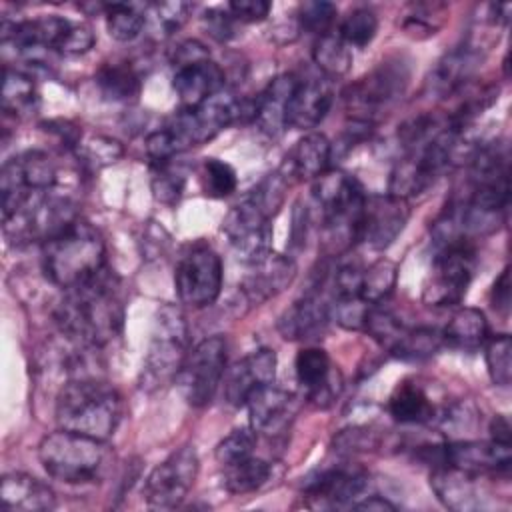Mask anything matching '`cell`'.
I'll use <instances>...</instances> for the list:
<instances>
[{
    "label": "cell",
    "mask_w": 512,
    "mask_h": 512,
    "mask_svg": "<svg viewBox=\"0 0 512 512\" xmlns=\"http://www.w3.org/2000/svg\"><path fill=\"white\" fill-rule=\"evenodd\" d=\"M118 280L104 266L90 280L64 290L54 310L60 334L78 348H102L124 324V306L116 292Z\"/></svg>",
    "instance_id": "6da1fadb"
},
{
    "label": "cell",
    "mask_w": 512,
    "mask_h": 512,
    "mask_svg": "<svg viewBox=\"0 0 512 512\" xmlns=\"http://www.w3.org/2000/svg\"><path fill=\"white\" fill-rule=\"evenodd\" d=\"M312 194L322 212V248L326 256H340L360 242L368 194L354 176L330 168L314 180Z\"/></svg>",
    "instance_id": "7a4b0ae2"
},
{
    "label": "cell",
    "mask_w": 512,
    "mask_h": 512,
    "mask_svg": "<svg viewBox=\"0 0 512 512\" xmlns=\"http://www.w3.org/2000/svg\"><path fill=\"white\" fill-rule=\"evenodd\" d=\"M54 416L58 428L108 440L120 424L122 398L112 384L78 376L60 388Z\"/></svg>",
    "instance_id": "3957f363"
},
{
    "label": "cell",
    "mask_w": 512,
    "mask_h": 512,
    "mask_svg": "<svg viewBox=\"0 0 512 512\" xmlns=\"http://www.w3.org/2000/svg\"><path fill=\"white\" fill-rule=\"evenodd\" d=\"M104 254L106 246L100 232L78 216L42 242L44 274L54 286L68 290L96 276L106 266Z\"/></svg>",
    "instance_id": "277c9868"
},
{
    "label": "cell",
    "mask_w": 512,
    "mask_h": 512,
    "mask_svg": "<svg viewBox=\"0 0 512 512\" xmlns=\"http://www.w3.org/2000/svg\"><path fill=\"white\" fill-rule=\"evenodd\" d=\"M38 458L48 476L64 484H90L104 476L108 466L106 440L58 428L38 444Z\"/></svg>",
    "instance_id": "5b68a950"
},
{
    "label": "cell",
    "mask_w": 512,
    "mask_h": 512,
    "mask_svg": "<svg viewBox=\"0 0 512 512\" xmlns=\"http://www.w3.org/2000/svg\"><path fill=\"white\" fill-rule=\"evenodd\" d=\"M188 350V324L182 310L174 304H162L152 324L148 354L142 368V388L158 390L176 382Z\"/></svg>",
    "instance_id": "8992f818"
},
{
    "label": "cell",
    "mask_w": 512,
    "mask_h": 512,
    "mask_svg": "<svg viewBox=\"0 0 512 512\" xmlns=\"http://www.w3.org/2000/svg\"><path fill=\"white\" fill-rule=\"evenodd\" d=\"M410 66L404 58H388L356 80L344 94L352 120L374 126L378 114L388 110L406 90Z\"/></svg>",
    "instance_id": "52a82bcc"
},
{
    "label": "cell",
    "mask_w": 512,
    "mask_h": 512,
    "mask_svg": "<svg viewBox=\"0 0 512 512\" xmlns=\"http://www.w3.org/2000/svg\"><path fill=\"white\" fill-rule=\"evenodd\" d=\"M228 346L224 336H208L192 346L180 366L176 384L190 406H206L214 398L226 372Z\"/></svg>",
    "instance_id": "ba28073f"
},
{
    "label": "cell",
    "mask_w": 512,
    "mask_h": 512,
    "mask_svg": "<svg viewBox=\"0 0 512 512\" xmlns=\"http://www.w3.org/2000/svg\"><path fill=\"white\" fill-rule=\"evenodd\" d=\"M476 250L472 242L442 248L434 256L432 272L424 284L422 300L434 308H448L462 302L472 282Z\"/></svg>",
    "instance_id": "9c48e42d"
},
{
    "label": "cell",
    "mask_w": 512,
    "mask_h": 512,
    "mask_svg": "<svg viewBox=\"0 0 512 512\" xmlns=\"http://www.w3.org/2000/svg\"><path fill=\"white\" fill-rule=\"evenodd\" d=\"M222 260L208 244H194L176 264L174 288L178 300L190 308L214 304L222 290Z\"/></svg>",
    "instance_id": "30bf717a"
},
{
    "label": "cell",
    "mask_w": 512,
    "mask_h": 512,
    "mask_svg": "<svg viewBox=\"0 0 512 512\" xmlns=\"http://www.w3.org/2000/svg\"><path fill=\"white\" fill-rule=\"evenodd\" d=\"M56 186V166L42 150H26L2 164L0 194L2 216L20 208L34 192L52 190Z\"/></svg>",
    "instance_id": "8fae6325"
},
{
    "label": "cell",
    "mask_w": 512,
    "mask_h": 512,
    "mask_svg": "<svg viewBox=\"0 0 512 512\" xmlns=\"http://www.w3.org/2000/svg\"><path fill=\"white\" fill-rule=\"evenodd\" d=\"M200 470L198 454L192 446H182L152 468L144 480V500L150 508L172 510L184 502Z\"/></svg>",
    "instance_id": "7c38bea8"
},
{
    "label": "cell",
    "mask_w": 512,
    "mask_h": 512,
    "mask_svg": "<svg viewBox=\"0 0 512 512\" xmlns=\"http://www.w3.org/2000/svg\"><path fill=\"white\" fill-rule=\"evenodd\" d=\"M370 486V476L358 466H332L312 472L304 484V498L312 508L354 506Z\"/></svg>",
    "instance_id": "4fadbf2b"
},
{
    "label": "cell",
    "mask_w": 512,
    "mask_h": 512,
    "mask_svg": "<svg viewBox=\"0 0 512 512\" xmlns=\"http://www.w3.org/2000/svg\"><path fill=\"white\" fill-rule=\"evenodd\" d=\"M270 220L252 200L244 198L236 204L222 222L230 246L244 264H250L272 250Z\"/></svg>",
    "instance_id": "5bb4252c"
},
{
    "label": "cell",
    "mask_w": 512,
    "mask_h": 512,
    "mask_svg": "<svg viewBox=\"0 0 512 512\" xmlns=\"http://www.w3.org/2000/svg\"><path fill=\"white\" fill-rule=\"evenodd\" d=\"M410 216L408 200L392 194L366 196L360 242H366L372 250L388 248L404 230Z\"/></svg>",
    "instance_id": "9a60e30c"
},
{
    "label": "cell",
    "mask_w": 512,
    "mask_h": 512,
    "mask_svg": "<svg viewBox=\"0 0 512 512\" xmlns=\"http://www.w3.org/2000/svg\"><path fill=\"white\" fill-rule=\"evenodd\" d=\"M246 266L248 272L242 278L240 292L250 306H260L266 300L278 296L296 278V262L292 256L278 254L274 250Z\"/></svg>",
    "instance_id": "2e32d148"
},
{
    "label": "cell",
    "mask_w": 512,
    "mask_h": 512,
    "mask_svg": "<svg viewBox=\"0 0 512 512\" xmlns=\"http://www.w3.org/2000/svg\"><path fill=\"white\" fill-rule=\"evenodd\" d=\"M332 320V304L324 298L322 288L314 286L278 318V330L286 340L312 342L324 336Z\"/></svg>",
    "instance_id": "e0dca14e"
},
{
    "label": "cell",
    "mask_w": 512,
    "mask_h": 512,
    "mask_svg": "<svg viewBox=\"0 0 512 512\" xmlns=\"http://www.w3.org/2000/svg\"><path fill=\"white\" fill-rule=\"evenodd\" d=\"M276 352L270 348H258L240 358L224 378V396L232 406H244L248 396L276 376Z\"/></svg>",
    "instance_id": "ac0fdd59"
},
{
    "label": "cell",
    "mask_w": 512,
    "mask_h": 512,
    "mask_svg": "<svg viewBox=\"0 0 512 512\" xmlns=\"http://www.w3.org/2000/svg\"><path fill=\"white\" fill-rule=\"evenodd\" d=\"M512 462L510 444L480 442V440H458L446 442V464L480 474H508Z\"/></svg>",
    "instance_id": "d6986e66"
},
{
    "label": "cell",
    "mask_w": 512,
    "mask_h": 512,
    "mask_svg": "<svg viewBox=\"0 0 512 512\" xmlns=\"http://www.w3.org/2000/svg\"><path fill=\"white\" fill-rule=\"evenodd\" d=\"M484 60L482 46L474 42H464L456 46L454 50L446 52L434 66L430 74V90L438 94L440 98L452 96L460 88L466 86V82L476 74Z\"/></svg>",
    "instance_id": "ffe728a7"
},
{
    "label": "cell",
    "mask_w": 512,
    "mask_h": 512,
    "mask_svg": "<svg viewBox=\"0 0 512 512\" xmlns=\"http://www.w3.org/2000/svg\"><path fill=\"white\" fill-rule=\"evenodd\" d=\"M294 404V394L274 386V382L256 388L244 404L250 428L262 434H278L294 416Z\"/></svg>",
    "instance_id": "44dd1931"
},
{
    "label": "cell",
    "mask_w": 512,
    "mask_h": 512,
    "mask_svg": "<svg viewBox=\"0 0 512 512\" xmlns=\"http://www.w3.org/2000/svg\"><path fill=\"white\" fill-rule=\"evenodd\" d=\"M298 82L300 78L292 72L278 74L268 82V86L260 92V96H256L254 124L268 138H278L284 132V128H288V122H286L288 104Z\"/></svg>",
    "instance_id": "7402d4cb"
},
{
    "label": "cell",
    "mask_w": 512,
    "mask_h": 512,
    "mask_svg": "<svg viewBox=\"0 0 512 512\" xmlns=\"http://www.w3.org/2000/svg\"><path fill=\"white\" fill-rule=\"evenodd\" d=\"M334 100V92L330 88V82L324 78H308L300 80L290 104L286 122L292 128L308 130L316 128L328 114Z\"/></svg>",
    "instance_id": "603a6c76"
},
{
    "label": "cell",
    "mask_w": 512,
    "mask_h": 512,
    "mask_svg": "<svg viewBox=\"0 0 512 512\" xmlns=\"http://www.w3.org/2000/svg\"><path fill=\"white\" fill-rule=\"evenodd\" d=\"M0 500L4 510L12 512H44L56 506L54 490L24 472H8L2 476Z\"/></svg>",
    "instance_id": "cb8c5ba5"
},
{
    "label": "cell",
    "mask_w": 512,
    "mask_h": 512,
    "mask_svg": "<svg viewBox=\"0 0 512 512\" xmlns=\"http://www.w3.org/2000/svg\"><path fill=\"white\" fill-rule=\"evenodd\" d=\"M224 70L210 58L198 64L176 68L172 88L182 108H196L224 88Z\"/></svg>",
    "instance_id": "d4e9b609"
},
{
    "label": "cell",
    "mask_w": 512,
    "mask_h": 512,
    "mask_svg": "<svg viewBox=\"0 0 512 512\" xmlns=\"http://www.w3.org/2000/svg\"><path fill=\"white\" fill-rule=\"evenodd\" d=\"M478 478L480 476L452 464H440L432 468L430 486L444 506L452 510H474L480 506L476 486Z\"/></svg>",
    "instance_id": "484cf974"
},
{
    "label": "cell",
    "mask_w": 512,
    "mask_h": 512,
    "mask_svg": "<svg viewBox=\"0 0 512 512\" xmlns=\"http://www.w3.org/2000/svg\"><path fill=\"white\" fill-rule=\"evenodd\" d=\"M388 412L400 424H430L438 416V406L424 384L402 380L388 398Z\"/></svg>",
    "instance_id": "4316f807"
},
{
    "label": "cell",
    "mask_w": 512,
    "mask_h": 512,
    "mask_svg": "<svg viewBox=\"0 0 512 512\" xmlns=\"http://www.w3.org/2000/svg\"><path fill=\"white\" fill-rule=\"evenodd\" d=\"M332 160V144L322 132L304 134L286 158L288 174L300 180H316Z\"/></svg>",
    "instance_id": "83f0119b"
},
{
    "label": "cell",
    "mask_w": 512,
    "mask_h": 512,
    "mask_svg": "<svg viewBox=\"0 0 512 512\" xmlns=\"http://www.w3.org/2000/svg\"><path fill=\"white\" fill-rule=\"evenodd\" d=\"M444 344L460 352H476L480 350L488 336V320L482 310L478 308H458L452 318L448 320L446 328L442 330Z\"/></svg>",
    "instance_id": "f1b7e54d"
},
{
    "label": "cell",
    "mask_w": 512,
    "mask_h": 512,
    "mask_svg": "<svg viewBox=\"0 0 512 512\" xmlns=\"http://www.w3.org/2000/svg\"><path fill=\"white\" fill-rule=\"evenodd\" d=\"M96 86L106 100L130 102L138 98L142 80L132 64L108 62L96 72Z\"/></svg>",
    "instance_id": "f546056e"
},
{
    "label": "cell",
    "mask_w": 512,
    "mask_h": 512,
    "mask_svg": "<svg viewBox=\"0 0 512 512\" xmlns=\"http://www.w3.org/2000/svg\"><path fill=\"white\" fill-rule=\"evenodd\" d=\"M38 108V90L34 78L22 70L4 66L2 70V110L4 114L24 116Z\"/></svg>",
    "instance_id": "4dcf8cb0"
},
{
    "label": "cell",
    "mask_w": 512,
    "mask_h": 512,
    "mask_svg": "<svg viewBox=\"0 0 512 512\" xmlns=\"http://www.w3.org/2000/svg\"><path fill=\"white\" fill-rule=\"evenodd\" d=\"M270 464L254 454L222 468V484L230 494H248L262 488L270 478Z\"/></svg>",
    "instance_id": "1f68e13d"
},
{
    "label": "cell",
    "mask_w": 512,
    "mask_h": 512,
    "mask_svg": "<svg viewBox=\"0 0 512 512\" xmlns=\"http://www.w3.org/2000/svg\"><path fill=\"white\" fill-rule=\"evenodd\" d=\"M444 344V336L438 328L432 326H418L406 328L400 340L390 350L392 356L408 362H420L432 358Z\"/></svg>",
    "instance_id": "d6a6232c"
},
{
    "label": "cell",
    "mask_w": 512,
    "mask_h": 512,
    "mask_svg": "<svg viewBox=\"0 0 512 512\" xmlns=\"http://www.w3.org/2000/svg\"><path fill=\"white\" fill-rule=\"evenodd\" d=\"M312 60L326 78H340L352 66L350 46L338 34L318 36L312 46Z\"/></svg>",
    "instance_id": "836d02e7"
},
{
    "label": "cell",
    "mask_w": 512,
    "mask_h": 512,
    "mask_svg": "<svg viewBox=\"0 0 512 512\" xmlns=\"http://www.w3.org/2000/svg\"><path fill=\"white\" fill-rule=\"evenodd\" d=\"M144 6L128 4V2H108L106 6V28L108 34L118 42H132L140 36L142 28L146 26Z\"/></svg>",
    "instance_id": "e575fe53"
},
{
    "label": "cell",
    "mask_w": 512,
    "mask_h": 512,
    "mask_svg": "<svg viewBox=\"0 0 512 512\" xmlns=\"http://www.w3.org/2000/svg\"><path fill=\"white\" fill-rule=\"evenodd\" d=\"M398 280V264L390 258H378L362 272L360 296L368 304H382L396 286Z\"/></svg>",
    "instance_id": "d590c367"
},
{
    "label": "cell",
    "mask_w": 512,
    "mask_h": 512,
    "mask_svg": "<svg viewBox=\"0 0 512 512\" xmlns=\"http://www.w3.org/2000/svg\"><path fill=\"white\" fill-rule=\"evenodd\" d=\"M186 184V170L180 164H174V160L152 164V196L166 206H174L184 192Z\"/></svg>",
    "instance_id": "8d00e7d4"
},
{
    "label": "cell",
    "mask_w": 512,
    "mask_h": 512,
    "mask_svg": "<svg viewBox=\"0 0 512 512\" xmlns=\"http://www.w3.org/2000/svg\"><path fill=\"white\" fill-rule=\"evenodd\" d=\"M294 370H296V378L300 382V386L308 392H312L314 388H318L334 370L326 350L318 348V346H308L302 348L296 356L294 362Z\"/></svg>",
    "instance_id": "74e56055"
},
{
    "label": "cell",
    "mask_w": 512,
    "mask_h": 512,
    "mask_svg": "<svg viewBox=\"0 0 512 512\" xmlns=\"http://www.w3.org/2000/svg\"><path fill=\"white\" fill-rule=\"evenodd\" d=\"M376 30H378V18H376V12L366 8V6H360V8H354L350 10L344 20L340 22V28H338V36L352 48H364L368 46L374 36H376Z\"/></svg>",
    "instance_id": "f35d334b"
},
{
    "label": "cell",
    "mask_w": 512,
    "mask_h": 512,
    "mask_svg": "<svg viewBox=\"0 0 512 512\" xmlns=\"http://www.w3.org/2000/svg\"><path fill=\"white\" fill-rule=\"evenodd\" d=\"M486 368L496 386H508L512 380V340L508 334L488 336L484 344Z\"/></svg>",
    "instance_id": "ab89813d"
},
{
    "label": "cell",
    "mask_w": 512,
    "mask_h": 512,
    "mask_svg": "<svg viewBox=\"0 0 512 512\" xmlns=\"http://www.w3.org/2000/svg\"><path fill=\"white\" fill-rule=\"evenodd\" d=\"M404 330H406V326L392 312L382 308V304L370 306V310L366 314L364 332H368L382 348L392 350L394 344L404 334Z\"/></svg>",
    "instance_id": "60d3db41"
},
{
    "label": "cell",
    "mask_w": 512,
    "mask_h": 512,
    "mask_svg": "<svg viewBox=\"0 0 512 512\" xmlns=\"http://www.w3.org/2000/svg\"><path fill=\"white\" fill-rule=\"evenodd\" d=\"M122 152L124 150L118 140L100 134H94L88 140H80V144L76 146V156L80 158L78 162L92 170L114 164L122 156Z\"/></svg>",
    "instance_id": "b9f144b4"
},
{
    "label": "cell",
    "mask_w": 512,
    "mask_h": 512,
    "mask_svg": "<svg viewBox=\"0 0 512 512\" xmlns=\"http://www.w3.org/2000/svg\"><path fill=\"white\" fill-rule=\"evenodd\" d=\"M202 190L206 196L212 198H226L236 190L238 178L234 168L218 158H206L200 172Z\"/></svg>",
    "instance_id": "7bdbcfd3"
},
{
    "label": "cell",
    "mask_w": 512,
    "mask_h": 512,
    "mask_svg": "<svg viewBox=\"0 0 512 512\" xmlns=\"http://www.w3.org/2000/svg\"><path fill=\"white\" fill-rule=\"evenodd\" d=\"M286 188H288L286 174H282V170H278V172L264 176L246 198L252 200L268 218H272L284 204Z\"/></svg>",
    "instance_id": "ee69618b"
},
{
    "label": "cell",
    "mask_w": 512,
    "mask_h": 512,
    "mask_svg": "<svg viewBox=\"0 0 512 512\" xmlns=\"http://www.w3.org/2000/svg\"><path fill=\"white\" fill-rule=\"evenodd\" d=\"M338 8L332 2L326 0H306L298 6L296 20L302 30H308L316 36H324L332 32V26L336 22Z\"/></svg>",
    "instance_id": "f6af8a7d"
},
{
    "label": "cell",
    "mask_w": 512,
    "mask_h": 512,
    "mask_svg": "<svg viewBox=\"0 0 512 512\" xmlns=\"http://www.w3.org/2000/svg\"><path fill=\"white\" fill-rule=\"evenodd\" d=\"M254 434L256 432L252 428H236L226 438H222L214 450V458H216L218 466L224 468V466H230L234 462H240V460L252 456L254 444H256Z\"/></svg>",
    "instance_id": "bcb514c9"
},
{
    "label": "cell",
    "mask_w": 512,
    "mask_h": 512,
    "mask_svg": "<svg viewBox=\"0 0 512 512\" xmlns=\"http://www.w3.org/2000/svg\"><path fill=\"white\" fill-rule=\"evenodd\" d=\"M192 8H194V4L180 2V0L154 2V4H146L144 14H148L152 18V24L156 30H160V34L168 36L182 28V24L188 20Z\"/></svg>",
    "instance_id": "7dc6e473"
},
{
    "label": "cell",
    "mask_w": 512,
    "mask_h": 512,
    "mask_svg": "<svg viewBox=\"0 0 512 512\" xmlns=\"http://www.w3.org/2000/svg\"><path fill=\"white\" fill-rule=\"evenodd\" d=\"M332 318L346 330H364L366 314L372 304H368L360 294L334 296L332 298Z\"/></svg>",
    "instance_id": "c3c4849f"
},
{
    "label": "cell",
    "mask_w": 512,
    "mask_h": 512,
    "mask_svg": "<svg viewBox=\"0 0 512 512\" xmlns=\"http://www.w3.org/2000/svg\"><path fill=\"white\" fill-rule=\"evenodd\" d=\"M380 444L378 434L368 426H350L334 436V450L338 454H352V452H366L374 450Z\"/></svg>",
    "instance_id": "681fc988"
},
{
    "label": "cell",
    "mask_w": 512,
    "mask_h": 512,
    "mask_svg": "<svg viewBox=\"0 0 512 512\" xmlns=\"http://www.w3.org/2000/svg\"><path fill=\"white\" fill-rule=\"evenodd\" d=\"M144 148H146V154L152 160V164H162V162L174 160V156L182 152L176 136L172 134V130L168 126L150 132L146 136Z\"/></svg>",
    "instance_id": "f907efd6"
},
{
    "label": "cell",
    "mask_w": 512,
    "mask_h": 512,
    "mask_svg": "<svg viewBox=\"0 0 512 512\" xmlns=\"http://www.w3.org/2000/svg\"><path fill=\"white\" fill-rule=\"evenodd\" d=\"M204 60H210V52L196 38H186L170 50V64H172L174 70L190 66V64H198V62H204Z\"/></svg>",
    "instance_id": "816d5d0a"
},
{
    "label": "cell",
    "mask_w": 512,
    "mask_h": 512,
    "mask_svg": "<svg viewBox=\"0 0 512 512\" xmlns=\"http://www.w3.org/2000/svg\"><path fill=\"white\" fill-rule=\"evenodd\" d=\"M202 22L208 30V34L212 38H216L218 42H226L234 36V30H236V20L234 16L230 14V10H222V8H208L204 14H202Z\"/></svg>",
    "instance_id": "f5cc1de1"
},
{
    "label": "cell",
    "mask_w": 512,
    "mask_h": 512,
    "mask_svg": "<svg viewBox=\"0 0 512 512\" xmlns=\"http://www.w3.org/2000/svg\"><path fill=\"white\" fill-rule=\"evenodd\" d=\"M226 8L230 10L236 22L252 24V22H262L270 14L272 4L268 0H232L228 2Z\"/></svg>",
    "instance_id": "db71d44e"
},
{
    "label": "cell",
    "mask_w": 512,
    "mask_h": 512,
    "mask_svg": "<svg viewBox=\"0 0 512 512\" xmlns=\"http://www.w3.org/2000/svg\"><path fill=\"white\" fill-rule=\"evenodd\" d=\"M340 392H342V374H340V370L334 366V370L330 372V376H328L318 388H314L312 392H308L306 398H308V402H310L312 406L324 410V408H330V406L334 404V400L340 396Z\"/></svg>",
    "instance_id": "11a10c76"
},
{
    "label": "cell",
    "mask_w": 512,
    "mask_h": 512,
    "mask_svg": "<svg viewBox=\"0 0 512 512\" xmlns=\"http://www.w3.org/2000/svg\"><path fill=\"white\" fill-rule=\"evenodd\" d=\"M96 38L90 26L86 24H74L70 26L62 46H60V54H84L94 46Z\"/></svg>",
    "instance_id": "9f6ffc18"
},
{
    "label": "cell",
    "mask_w": 512,
    "mask_h": 512,
    "mask_svg": "<svg viewBox=\"0 0 512 512\" xmlns=\"http://www.w3.org/2000/svg\"><path fill=\"white\" fill-rule=\"evenodd\" d=\"M306 232H308V210L300 202L294 204L292 210V228H290V246L300 250L306 244Z\"/></svg>",
    "instance_id": "6f0895ef"
},
{
    "label": "cell",
    "mask_w": 512,
    "mask_h": 512,
    "mask_svg": "<svg viewBox=\"0 0 512 512\" xmlns=\"http://www.w3.org/2000/svg\"><path fill=\"white\" fill-rule=\"evenodd\" d=\"M492 306L506 314L510 308V268H504L502 274L496 278L494 286H492V294H490Z\"/></svg>",
    "instance_id": "680465c9"
},
{
    "label": "cell",
    "mask_w": 512,
    "mask_h": 512,
    "mask_svg": "<svg viewBox=\"0 0 512 512\" xmlns=\"http://www.w3.org/2000/svg\"><path fill=\"white\" fill-rule=\"evenodd\" d=\"M352 508L354 510H366V512H392V510H396V506L390 500H386L378 494L362 496Z\"/></svg>",
    "instance_id": "91938a15"
},
{
    "label": "cell",
    "mask_w": 512,
    "mask_h": 512,
    "mask_svg": "<svg viewBox=\"0 0 512 512\" xmlns=\"http://www.w3.org/2000/svg\"><path fill=\"white\" fill-rule=\"evenodd\" d=\"M510 434H512V428L508 418L502 414H496L490 422V440L500 444H510Z\"/></svg>",
    "instance_id": "94428289"
}]
</instances>
